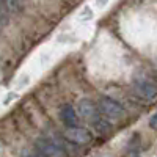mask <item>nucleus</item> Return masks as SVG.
Returning a JSON list of instances; mask_svg holds the SVG:
<instances>
[{
    "mask_svg": "<svg viewBox=\"0 0 157 157\" xmlns=\"http://www.w3.org/2000/svg\"><path fill=\"white\" fill-rule=\"evenodd\" d=\"M98 109L99 113L107 120H120L124 116L123 105L112 98H101V101L98 102Z\"/></svg>",
    "mask_w": 157,
    "mask_h": 157,
    "instance_id": "f257e3e1",
    "label": "nucleus"
},
{
    "mask_svg": "<svg viewBox=\"0 0 157 157\" xmlns=\"http://www.w3.org/2000/svg\"><path fill=\"white\" fill-rule=\"evenodd\" d=\"M35 146L43 157H68L66 149L49 138H38Z\"/></svg>",
    "mask_w": 157,
    "mask_h": 157,
    "instance_id": "f03ea898",
    "label": "nucleus"
},
{
    "mask_svg": "<svg viewBox=\"0 0 157 157\" xmlns=\"http://www.w3.org/2000/svg\"><path fill=\"white\" fill-rule=\"evenodd\" d=\"M64 137H66V140H69L71 143H74V145H90V143L93 141V134H91L88 129L78 127V126L68 127L66 132H64Z\"/></svg>",
    "mask_w": 157,
    "mask_h": 157,
    "instance_id": "7ed1b4c3",
    "label": "nucleus"
},
{
    "mask_svg": "<svg viewBox=\"0 0 157 157\" xmlns=\"http://www.w3.org/2000/svg\"><path fill=\"white\" fill-rule=\"evenodd\" d=\"M78 115H80L83 120L90 121V123H94L99 120V109L94 102H91L88 99H83L78 102Z\"/></svg>",
    "mask_w": 157,
    "mask_h": 157,
    "instance_id": "20e7f679",
    "label": "nucleus"
},
{
    "mask_svg": "<svg viewBox=\"0 0 157 157\" xmlns=\"http://www.w3.org/2000/svg\"><path fill=\"white\" fill-rule=\"evenodd\" d=\"M134 91L141 99H146V101H152L157 98V86L149 80H138L134 86Z\"/></svg>",
    "mask_w": 157,
    "mask_h": 157,
    "instance_id": "39448f33",
    "label": "nucleus"
},
{
    "mask_svg": "<svg viewBox=\"0 0 157 157\" xmlns=\"http://www.w3.org/2000/svg\"><path fill=\"white\" fill-rule=\"evenodd\" d=\"M60 118L63 124L66 127H74L77 126L78 123V116H77V112L72 109V105H64L61 110H60Z\"/></svg>",
    "mask_w": 157,
    "mask_h": 157,
    "instance_id": "423d86ee",
    "label": "nucleus"
},
{
    "mask_svg": "<svg viewBox=\"0 0 157 157\" xmlns=\"http://www.w3.org/2000/svg\"><path fill=\"white\" fill-rule=\"evenodd\" d=\"M10 24V3L8 0H0V27Z\"/></svg>",
    "mask_w": 157,
    "mask_h": 157,
    "instance_id": "0eeeda50",
    "label": "nucleus"
},
{
    "mask_svg": "<svg viewBox=\"0 0 157 157\" xmlns=\"http://www.w3.org/2000/svg\"><path fill=\"white\" fill-rule=\"evenodd\" d=\"M8 3L11 8H14L16 11H22L24 10V0H8Z\"/></svg>",
    "mask_w": 157,
    "mask_h": 157,
    "instance_id": "6e6552de",
    "label": "nucleus"
},
{
    "mask_svg": "<svg viewBox=\"0 0 157 157\" xmlns=\"http://www.w3.org/2000/svg\"><path fill=\"white\" fill-rule=\"evenodd\" d=\"M149 126H151L152 129H157V113H155V115H152L151 121H149Z\"/></svg>",
    "mask_w": 157,
    "mask_h": 157,
    "instance_id": "1a4fd4ad",
    "label": "nucleus"
}]
</instances>
